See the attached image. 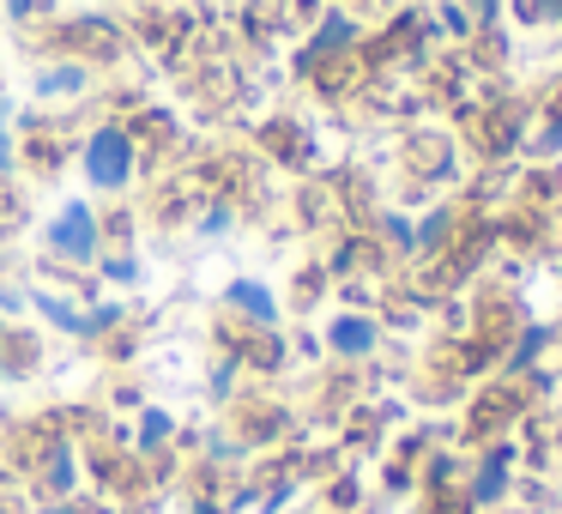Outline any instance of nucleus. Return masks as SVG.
Returning <instances> with one entry per match:
<instances>
[{"label": "nucleus", "mask_w": 562, "mask_h": 514, "mask_svg": "<svg viewBox=\"0 0 562 514\" xmlns=\"http://www.w3.org/2000/svg\"><path fill=\"white\" fill-rule=\"evenodd\" d=\"M91 272H98V284L110 297H134L139 284H146V255H139V248H103Z\"/></svg>", "instance_id": "nucleus-12"}, {"label": "nucleus", "mask_w": 562, "mask_h": 514, "mask_svg": "<svg viewBox=\"0 0 562 514\" xmlns=\"http://www.w3.org/2000/svg\"><path fill=\"white\" fill-rule=\"evenodd\" d=\"M19 43L31 49V62H43V55H61V62L91 67L98 79L134 67L127 25H122V13H110V7H67V13L43 19L37 31H19Z\"/></svg>", "instance_id": "nucleus-1"}, {"label": "nucleus", "mask_w": 562, "mask_h": 514, "mask_svg": "<svg viewBox=\"0 0 562 514\" xmlns=\"http://www.w3.org/2000/svg\"><path fill=\"white\" fill-rule=\"evenodd\" d=\"M98 7H110V13H122V7H127V0H98Z\"/></svg>", "instance_id": "nucleus-21"}, {"label": "nucleus", "mask_w": 562, "mask_h": 514, "mask_svg": "<svg viewBox=\"0 0 562 514\" xmlns=\"http://www.w3.org/2000/svg\"><path fill=\"white\" fill-rule=\"evenodd\" d=\"M243 231V219H236L231 200H206V206L194 212V224H188V236H200V243H224V236Z\"/></svg>", "instance_id": "nucleus-17"}, {"label": "nucleus", "mask_w": 562, "mask_h": 514, "mask_svg": "<svg viewBox=\"0 0 562 514\" xmlns=\"http://www.w3.org/2000/svg\"><path fill=\"white\" fill-rule=\"evenodd\" d=\"M0 13H7V25H13V31H37L43 19L61 13V0H0Z\"/></svg>", "instance_id": "nucleus-19"}, {"label": "nucleus", "mask_w": 562, "mask_h": 514, "mask_svg": "<svg viewBox=\"0 0 562 514\" xmlns=\"http://www.w3.org/2000/svg\"><path fill=\"white\" fill-rule=\"evenodd\" d=\"M243 381H248V376L231 364V357L212 351V364H206V405H218V412H224V405H231L236 393H243Z\"/></svg>", "instance_id": "nucleus-18"}, {"label": "nucleus", "mask_w": 562, "mask_h": 514, "mask_svg": "<svg viewBox=\"0 0 562 514\" xmlns=\"http://www.w3.org/2000/svg\"><path fill=\"white\" fill-rule=\"evenodd\" d=\"M49 514H115V509L103 496H91V490H79V496H67L61 509H49Z\"/></svg>", "instance_id": "nucleus-20"}, {"label": "nucleus", "mask_w": 562, "mask_h": 514, "mask_svg": "<svg viewBox=\"0 0 562 514\" xmlns=\"http://www.w3.org/2000/svg\"><path fill=\"white\" fill-rule=\"evenodd\" d=\"M98 231H103V248H139L146 224H139L134 194L127 200H98Z\"/></svg>", "instance_id": "nucleus-14"}, {"label": "nucleus", "mask_w": 562, "mask_h": 514, "mask_svg": "<svg viewBox=\"0 0 562 514\" xmlns=\"http://www.w3.org/2000/svg\"><path fill=\"white\" fill-rule=\"evenodd\" d=\"M91 91H98V74L79 62H61V55H43L25 74V98L43 110H79V103H91Z\"/></svg>", "instance_id": "nucleus-7"}, {"label": "nucleus", "mask_w": 562, "mask_h": 514, "mask_svg": "<svg viewBox=\"0 0 562 514\" xmlns=\"http://www.w3.org/2000/svg\"><path fill=\"white\" fill-rule=\"evenodd\" d=\"M321 351H333L339 364H363L381 351V321L369 309H339V315L321 327Z\"/></svg>", "instance_id": "nucleus-10"}, {"label": "nucleus", "mask_w": 562, "mask_h": 514, "mask_svg": "<svg viewBox=\"0 0 562 514\" xmlns=\"http://www.w3.org/2000/svg\"><path fill=\"white\" fill-rule=\"evenodd\" d=\"M91 400H98V405H103V412H110V417H134L139 405L151 400V393H146V388H139V381H134V369H122V376H110V381H103V393H91Z\"/></svg>", "instance_id": "nucleus-16"}, {"label": "nucleus", "mask_w": 562, "mask_h": 514, "mask_svg": "<svg viewBox=\"0 0 562 514\" xmlns=\"http://www.w3.org/2000/svg\"><path fill=\"white\" fill-rule=\"evenodd\" d=\"M224 436L236 442L243 454H260V448H279L284 442V429H291V412H284L272 393H260V388H243L231 405H224Z\"/></svg>", "instance_id": "nucleus-6"}, {"label": "nucleus", "mask_w": 562, "mask_h": 514, "mask_svg": "<svg viewBox=\"0 0 562 514\" xmlns=\"http://www.w3.org/2000/svg\"><path fill=\"white\" fill-rule=\"evenodd\" d=\"M127 424H134V454H146V460H151V454L176 448V429H182V417H176L164 400H146L134 417H127Z\"/></svg>", "instance_id": "nucleus-11"}, {"label": "nucleus", "mask_w": 562, "mask_h": 514, "mask_svg": "<svg viewBox=\"0 0 562 514\" xmlns=\"http://www.w3.org/2000/svg\"><path fill=\"white\" fill-rule=\"evenodd\" d=\"M49 369V333L37 321H0V388H25Z\"/></svg>", "instance_id": "nucleus-8"}, {"label": "nucleus", "mask_w": 562, "mask_h": 514, "mask_svg": "<svg viewBox=\"0 0 562 514\" xmlns=\"http://www.w3.org/2000/svg\"><path fill=\"white\" fill-rule=\"evenodd\" d=\"M25 231H37V206L19 176H0V248H13Z\"/></svg>", "instance_id": "nucleus-13"}, {"label": "nucleus", "mask_w": 562, "mask_h": 514, "mask_svg": "<svg viewBox=\"0 0 562 514\" xmlns=\"http://www.w3.org/2000/svg\"><path fill=\"white\" fill-rule=\"evenodd\" d=\"M248 152H255L260 164H272V170L284 176H315L321 164V134L308 115L296 110H267L248 122Z\"/></svg>", "instance_id": "nucleus-5"}, {"label": "nucleus", "mask_w": 562, "mask_h": 514, "mask_svg": "<svg viewBox=\"0 0 562 514\" xmlns=\"http://www.w3.org/2000/svg\"><path fill=\"white\" fill-rule=\"evenodd\" d=\"M37 236H43V260H61V267L91 272V267H98V255H103L98 200H91V194H61L37 219Z\"/></svg>", "instance_id": "nucleus-4"}, {"label": "nucleus", "mask_w": 562, "mask_h": 514, "mask_svg": "<svg viewBox=\"0 0 562 514\" xmlns=\"http://www.w3.org/2000/svg\"><path fill=\"white\" fill-rule=\"evenodd\" d=\"M74 170L86 182L91 200H127L139 188V158L127 146L122 122H91L79 134V152H74Z\"/></svg>", "instance_id": "nucleus-3"}, {"label": "nucleus", "mask_w": 562, "mask_h": 514, "mask_svg": "<svg viewBox=\"0 0 562 514\" xmlns=\"http://www.w3.org/2000/svg\"><path fill=\"white\" fill-rule=\"evenodd\" d=\"M327 284H333V272L321 267V260H303V267L291 272V291H284L279 303H284V309H296V315H308V309H321Z\"/></svg>", "instance_id": "nucleus-15"}, {"label": "nucleus", "mask_w": 562, "mask_h": 514, "mask_svg": "<svg viewBox=\"0 0 562 514\" xmlns=\"http://www.w3.org/2000/svg\"><path fill=\"white\" fill-rule=\"evenodd\" d=\"M218 309L248 327H284V303H279V284H267L260 272H231L218 284Z\"/></svg>", "instance_id": "nucleus-9"}, {"label": "nucleus", "mask_w": 562, "mask_h": 514, "mask_svg": "<svg viewBox=\"0 0 562 514\" xmlns=\"http://www.w3.org/2000/svg\"><path fill=\"white\" fill-rule=\"evenodd\" d=\"M122 134H127V146H134V158H139V182H151V176L170 170V164H188L194 146H200V127L188 122V110L176 98H158V91L127 115Z\"/></svg>", "instance_id": "nucleus-2"}]
</instances>
